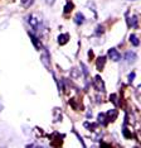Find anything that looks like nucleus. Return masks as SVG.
I'll use <instances>...</instances> for the list:
<instances>
[{
    "label": "nucleus",
    "mask_w": 141,
    "mask_h": 148,
    "mask_svg": "<svg viewBox=\"0 0 141 148\" xmlns=\"http://www.w3.org/2000/svg\"><path fill=\"white\" fill-rule=\"evenodd\" d=\"M40 61H42V63L47 70H51V56H49L47 49H43L42 55H40Z\"/></svg>",
    "instance_id": "f257e3e1"
},
{
    "label": "nucleus",
    "mask_w": 141,
    "mask_h": 148,
    "mask_svg": "<svg viewBox=\"0 0 141 148\" xmlns=\"http://www.w3.org/2000/svg\"><path fill=\"white\" fill-rule=\"evenodd\" d=\"M29 35H30V39H32V42H33V44H34V47L37 49H40V47H42V44H40V42L38 41V38L35 37L34 34H32V33H29Z\"/></svg>",
    "instance_id": "6e6552de"
},
{
    "label": "nucleus",
    "mask_w": 141,
    "mask_h": 148,
    "mask_svg": "<svg viewBox=\"0 0 141 148\" xmlns=\"http://www.w3.org/2000/svg\"><path fill=\"white\" fill-rule=\"evenodd\" d=\"M99 33H103V29H102L101 25L97 27V34H99Z\"/></svg>",
    "instance_id": "6ab92c4d"
},
{
    "label": "nucleus",
    "mask_w": 141,
    "mask_h": 148,
    "mask_svg": "<svg viewBox=\"0 0 141 148\" xmlns=\"http://www.w3.org/2000/svg\"><path fill=\"white\" fill-rule=\"evenodd\" d=\"M110 120L108 118H106V114H98V123H101L102 125H106Z\"/></svg>",
    "instance_id": "9d476101"
},
{
    "label": "nucleus",
    "mask_w": 141,
    "mask_h": 148,
    "mask_svg": "<svg viewBox=\"0 0 141 148\" xmlns=\"http://www.w3.org/2000/svg\"><path fill=\"white\" fill-rule=\"evenodd\" d=\"M29 25H30L34 31H37V29L39 28V19L34 15H30L29 17Z\"/></svg>",
    "instance_id": "39448f33"
},
{
    "label": "nucleus",
    "mask_w": 141,
    "mask_h": 148,
    "mask_svg": "<svg viewBox=\"0 0 141 148\" xmlns=\"http://www.w3.org/2000/svg\"><path fill=\"white\" fill-rule=\"evenodd\" d=\"M93 86H95L96 90H98V91H102V93L105 91V84L99 76H96V77L93 79Z\"/></svg>",
    "instance_id": "7ed1b4c3"
},
{
    "label": "nucleus",
    "mask_w": 141,
    "mask_h": 148,
    "mask_svg": "<svg viewBox=\"0 0 141 148\" xmlns=\"http://www.w3.org/2000/svg\"><path fill=\"white\" fill-rule=\"evenodd\" d=\"M106 115L108 117V120H115L117 118V111L115 110V109H112V110H108Z\"/></svg>",
    "instance_id": "9b49d317"
},
{
    "label": "nucleus",
    "mask_w": 141,
    "mask_h": 148,
    "mask_svg": "<svg viewBox=\"0 0 141 148\" xmlns=\"http://www.w3.org/2000/svg\"><path fill=\"white\" fill-rule=\"evenodd\" d=\"M74 22L77 23L78 25L83 24V23H84V15L82 13H77V14H76V17H74Z\"/></svg>",
    "instance_id": "0eeeda50"
},
{
    "label": "nucleus",
    "mask_w": 141,
    "mask_h": 148,
    "mask_svg": "<svg viewBox=\"0 0 141 148\" xmlns=\"http://www.w3.org/2000/svg\"><path fill=\"white\" fill-rule=\"evenodd\" d=\"M105 63H106V57L105 56H101V57H98V60L96 62V69L98 71H102L105 67Z\"/></svg>",
    "instance_id": "423d86ee"
},
{
    "label": "nucleus",
    "mask_w": 141,
    "mask_h": 148,
    "mask_svg": "<svg viewBox=\"0 0 141 148\" xmlns=\"http://www.w3.org/2000/svg\"><path fill=\"white\" fill-rule=\"evenodd\" d=\"M117 99H119V97H117V95H115V94H113V95H111V96H110V100L115 105H119V100H117Z\"/></svg>",
    "instance_id": "2eb2a0df"
},
{
    "label": "nucleus",
    "mask_w": 141,
    "mask_h": 148,
    "mask_svg": "<svg viewBox=\"0 0 141 148\" xmlns=\"http://www.w3.org/2000/svg\"><path fill=\"white\" fill-rule=\"evenodd\" d=\"M132 28H137V17H132V22L130 23Z\"/></svg>",
    "instance_id": "f3484780"
},
{
    "label": "nucleus",
    "mask_w": 141,
    "mask_h": 148,
    "mask_svg": "<svg viewBox=\"0 0 141 148\" xmlns=\"http://www.w3.org/2000/svg\"><path fill=\"white\" fill-rule=\"evenodd\" d=\"M1 109H3V105H1V104H0V111H1Z\"/></svg>",
    "instance_id": "412c9836"
},
{
    "label": "nucleus",
    "mask_w": 141,
    "mask_h": 148,
    "mask_svg": "<svg viewBox=\"0 0 141 148\" xmlns=\"http://www.w3.org/2000/svg\"><path fill=\"white\" fill-rule=\"evenodd\" d=\"M72 9H73V4L72 3H68V4L66 5V8H64V13H69Z\"/></svg>",
    "instance_id": "dca6fc26"
},
{
    "label": "nucleus",
    "mask_w": 141,
    "mask_h": 148,
    "mask_svg": "<svg viewBox=\"0 0 141 148\" xmlns=\"http://www.w3.org/2000/svg\"><path fill=\"white\" fill-rule=\"evenodd\" d=\"M136 53L132 52V51H127L125 53V56H123V60H125L126 63H134L135 61H136Z\"/></svg>",
    "instance_id": "f03ea898"
},
{
    "label": "nucleus",
    "mask_w": 141,
    "mask_h": 148,
    "mask_svg": "<svg viewBox=\"0 0 141 148\" xmlns=\"http://www.w3.org/2000/svg\"><path fill=\"white\" fill-rule=\"evenodd\" d=\"M47 3H48V4H53V3H54V0H47Z\"/></svg>",
    "instance_id": "aec40b11"
},
{
    "label": "nucleus",
    "mask_w": 141,
    "mask_h": 148,
    "mask_svg": "<svg viewBox=\"0 0 141 148\" xmlns=\"http://www.w3.org/2000/svg\"><path fill=\"white\" fill-rule=\"evenodd\" d=\"M108 57H110L112 61H115V62H119L120 60H121V55H120L119 51H117L116 48L108 49Z\"/></svg>",
    "instance_id": "20e7f679"
},
{
    "label": "nucleus",
    "mask_w": 141,
    "mask_h": 148,
    "mask_svg": "<svg viewBox=\"0 0 141 148\" xmlns=\"http://www.w3.org/2000/svg\"><path fill=\"white\" fill-rule=\"evenodd\" d=\"M122 133H123V135H125L126 138H131V137H132V133H131V132H128V128H126V125L123 127Z\"/></svg>",
    "instance_id": "4468645a"
},
{
    "label": "nucleus",
    "mask_w": 141,
    "mask_h": 148,
    "mask_svg": "<svg viewBox=\"0 0 141 148\" xmlns=\"http://www.w3.org/2000/svg\"><path fill=\"white\" fill-rule=\"evenodd\" d=\"M134 79H135V72H132V73L128 75V81L132 82V81H134Z\"/></svg>",
    "instance_id": "a211bd4d"
},
{
    "label": "nucleus",
    "mask_w": 141,
    "mask_h": 148,
    "mask_svg": "<svg viewBox=\"0 0 141 148\" xmlns=\"http://www.w3.org/2000/svg\"><path fill=\"white\" fill-rule=\"evenodd\" d=\"M68 41H69V35L68 34H61L59 37H58V43L62 44V46H63V44H66Z\"/></svg>",
    "instance_id": "1a4fd4ad"
},
{
    "label": "nucleus",
    "mask_w": 141,
    "mask_h": 148,
    "mask_svg": "<svg viewBox=\"0 0 141 148\" xmlns=\"http://www.w3.org/2000/svg\"><path fill=\"white\" fill-rule=\"evenodd\" d=\"M130 42L134 44L135 47H137L140 44V41H139V38H137V35H135V34H131L130 35Z\"/></svg>",
    "instance_id": "f8f14e48"
},
{
    "label": "nucleus",
    "mask_w": 141,
    "mask_h": 148,
    "mask_svg": "<svg viewBox=\"0 0 141 148\" xmlns=\"http://www.w3.org/2000/svg\"><path fill=\"white\" fill-rule=\"evenodd\" d=\"M34 3V0H22V5L24 8H29Z\"/></svg>",
    "instance_id": "ddd939ff"
}]
</instances>
